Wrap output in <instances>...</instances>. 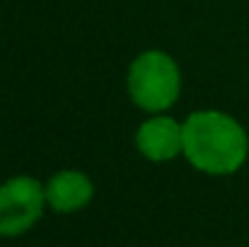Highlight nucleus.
<instances>
[{
    "mask_svg": "<svg viewBox=\"0 0 249 247\" xmlns=\"http://www.w3.org/2000/svg\"><path fill=\"white\" fill-rule=\"evenodd\" d=\"M245 129L223 112H194L184 121V155L208 174L237 172L247 160Z\"/></svg>",
    "mask_w": 249,
    "mask_h": 247,
    "instance_id": "1",
    "label": "nucleus"
},
{
    "mask_svg": "<svg viewBox=\"0 0 249 247\" xmlns=\"http://www.w3.org/2000/svg\"><path fill=\"white\" fill-rule=\"evenodd\" d=\"M179 68L162 51L141 54L128 71V90L138 107L148 112H162L179 97Z\"/></svg>",
    "mask_w": 249,
    "mask_h": 247,
    "instance_id": "2",
    "label": "nucleus"
},
{
    "mask_svg": "<svg viewBox=\"0 0 249 247\" xmlns=\"http://www.w3.org/2000/svg\"><path fill=\"white\" fill-rule=\"evenodd\" d=\"M92 191H94L92 182L85 177L83 172L66 170V172H58L46 184V201L51 204L53 211L73 213V211H78V209L89 204Z\"/></svg>",
    "mask_w": 249,
    "mask_h": 247,
    "instance_id": "5",
    "label": "nucleus"
},
{
    "mask_svg": "<svg viewBox=\"0 0 249 247\" xmlns=\"http://www.w3.org/2000/svg\"><path fill=\"white\" fill-rule=\"evenodd\" d=\"M46 191L32 177H15L0 187V235L12 238L29 230L44 211Z\"/></svg>",
    "mask_w": 249,
    "mask_h": 247,
    "instance_id": "3",
    "label": "nucleus"
},
{
    "mask_svg": "<svg viewBox=\"0 0 249 247\" xmlns=\"http://www.w3.org/2000/svg\"><path fill=\"white\" fill-rule=\"evenodd\" d=\"M136 146L145 158L155 163L172 160L184 153V124L169 116H155L138 129Z\"/></svg>",
    "mask_w": 249,
    "mask_h": 247,
    "instance_id": "4",
    "label": "nucleus"
}]
</instances>
